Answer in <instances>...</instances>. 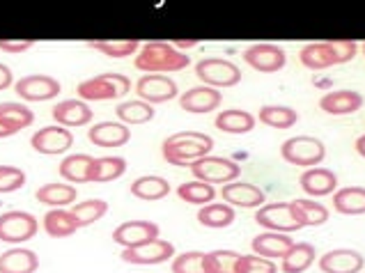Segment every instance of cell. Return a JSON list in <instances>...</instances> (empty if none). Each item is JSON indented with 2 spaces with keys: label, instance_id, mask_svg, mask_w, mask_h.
Segmentation results:
<instances>
[{
  "label": "cell",
  "instance_id": "6da1fadb",
  "mask_svg": "<svg viewBox=\"0 0 365 273\" xmlns=\"http://www.w3.org/2000/svg\"><path fill=\"white\" fill-rule=\"evenodd\" d=\"M212 150H214L212 135L200 133V131H180V133H173L161 145L163 159L168 161L170 165H180V168L200 161L202 156H210Z\"/></svg>",
  "mask_w": 365,
  "mask_h": 273
},
{
  "label": "cell",
  "instance_id": "7a4b0ae2",
  "mask_svg": "<svg viewBox=\"0 0 365 273\" xmlns=\"http://www.w3.org/2000/svg\"><path fill=\"white\" fill-rule=\"evenodd\" d=\"M189 65V56L175 48L170 41H145L133 60V67L145 73H173L186 69Z\"/></svg>",
  "mask_w": 365,
  "mask_h": 273
},
{
  "label": "cell",
  "instance_id": "3957f363",
  "mask_svg": "<svg viewBox=\"0 0 365 273\" xmlns=\"http://www.w3.org/2000/svg\"><path fill=\"white\" fill-rule=\"evenodd\" d=\"M131 90V81L124 76V73H99V76H92L88 81L78 83V97L83 101H113V99H122L124 94Z\"/></svg>",
  "mask_w": 365,
  "mask_h": 273
},
{
  "label": "cell",
  "instance_id": "277c9868",
  "mask_svg": "<svg viewBox=\"0 0 365 273\" xmlns=\"http://www.w3.org/2000/svg\"><path fill=\"white\" fill-rule=\"evenodd\" d=\"M280 156L299 168H315L327 159V145L319 138H312V135H297V138H289L280 147Z\"/></svg>",
  "mask_w": 365,
  "mask_h": 273
},
{
  "label": "cell",
  "instance_id": "5b68a950",
  "mask_svg": "<svg viewBox=\"0 0 365 273\" xmlns=\"http://www.w3.org/2000/svg\"><path fill=\"white\" fill-rule=\"evenodd\" d=\"M189 168L195 180L212 184V186L237 182L239 175H242V165L232 159H223V156H202L200 161L191 163Z\"/></svg>",
  "mask_w": 365,
  "mask_h": 273
},
{
  "label": "cell",
  "instance_id": "8992f818",
  "mask_svg": "<svg viewBox=\"0 0 365 273\" xmlns=\"http://www.w3.org/2000/svg\"><path fill=\"white\" fill-rule=\"evenodd\" d=\"M195 76L210 88H235L242 81V69L223 58H205L195 65Z\"/></svg>",
  "mask_w": 365,
  "mask_h": 273
},
{
  "label": "cell",
  "instance_id": "52a82bcc",
  "mask_svg": "<svg viewBox=\"0 0 365 273\" xmlns=\"http://www.w3.org/2000/svg\"><path fill=\"white\" fill-rule=\"evenodd\" d=\"M255 223L262 225L264 230H274V232H283V235L301 230V223L297 220L294 212H292L289 202H269L257 207Z\"/></svg>",
  "mask_w": 365,
  "mask_h": 273
},
{
  "label": "cell",
  "instance_id": "ba28073f",
  "mask_svg": "<svg viewBox=\"0 0 365 273\" xmlns=\"http://www.w3.org/2000/svg\"><path fill=\"white\" fill-rule=\"evenodd\" d=\"M37 218L28 212L0 214V241H5V244H24L37 235Z\"/></svg>",
  "mask_w": 365,
  "mask_h": 273
},
{
  "label": "cell",
  "instance_id": "9c48e42d",
  "mask_svg": "<svg viewBox=\"0 0 365 273\" xmlns=\"http://www.w3.org/2000/svg\"><path fill=\"white\" fill-rule=\"evenodd\" d=\"M135 94L148 101V103H165V101H173L177 94H180V88L177 83L165 76V73H145L138 81H135Z\"/></svg>",
  "mask_w": 365,
  "mask_h": 273
},
{
  "label": "cell",
  "instance_id": "30bf717a",
  "mask_svg": "<svg viewBox=\"0 0 365 273\" xmlns=\"http://www.w3.org/2000/svg\"><path fill=\"white\" fill-rule=\"evenodd\" d=\"M173 255H175V246L165 239H154V241H148V244H143V246L122 250V259L127 262V264H133V267L163 264V262H168Z\"/></svg>",
  "mask_w": 365,
  "mask_h": 273
},
{
  "label": "cell",
  "instance_id": "8fae6325",
  "mask_svg": "<svg viewBox=\"0 0 365 273\" xmlns=\"http://www.w3.org/2000/svg\"><path fill=\"white\" fill-rule=\"evenodd\" d=\"M16 94L24 101H48L56 99L60 94V83L53 76H46V73H30L14 83Z\"/></svg>",
  "mask_w": 365,
  "mask_h": 273
},
{
  "label": "cell",
  "instance_id": "7c38bea8",
  "mask_svg": "<svg viewBox=\"0 0 365 273\" xmlns=\"http://www.w3.org/2000/svg\"><path fill=\"white\" fill-rule=\"evenodd\" d=\"M244 62L250 65L255 71H262V73H276L285 67L287 56L285 51L276 46V44H269V41H262V44H253L244 51Z\"/></svg>",
  "mask_w": 365,
  "mask_h": 273
},
{
  "label": "cell",
  "instance_id": "4fadbf2b",
  "mask_svg": "<svg viewBox=\"0 0 365 273\" xmlns=\"http://www.w3.org/2000/svg\"><path fill=\"white\" fill-rule=\"evenodd\" d=\"M30 145H33V150L44 154V156H58V154H65L71 150V145H74V135L67 127H44L35 131V135L30 138Z\"/></svg>",
  "mask_w": 365,
  "mask_h": 273
},
{
  "label": "cell",
  "instance_id": "5bb4252c",
  "mask_svg": "<svg viewBox=\"0 0 365 273\" xmlns=\"http://www.w3.org/2000/svg\"><path fill=\"white\" fill-rule=\"evenodd\" d=\"M161 230L152 220H127L115 227L113 232V241L120 244L122 248H135V246H143L148 241L159 239Z\"/></svg>",
  "mask_w": 365,
  "mask_h": 273
},
{
  "label": "cell",
  "instance_id": "9a60e30c",
  "mask_svg": "<svg viewBox=\"0 0 365 273\" xmlns=\"http://www.w3.org/2000/svg\"><path fill=\"white\" fill-rule=\"evenodd\" d=\"M223 202H227L230 207H244V209H257L262 207L267 200V193L255 184L248 182H230L223 184L221 191Z\"/></svg>",
  "mask_w": 365,
  "mask_h": 273
},
{
  "label": "cell",
  "instance_id": "2e32d148",
  "mask_svg": "<svg viewBox=\"0 0 365 273\" xmlns=\"http://www.w3.org/2000/svg\"><path fill=\"white\" fill-rule=\"evenodd\" d=\"M223 101V94L221 90L210 88V86H200V88H191L186 90L182 97H180V106L186 113H193V115H205V113H212L221 106Z\"/></svg>",
  "mask_w": 365,
  "mask_h": 273
},
{
  "label": "cell",
  "instance_id": "e0dca14e",
  "mask_svg": "<svg viewBox=\"0 0 365 273\" xmlns=\"http://www.w3.org/2000/svg\"><path fill=\"white\" fill-rule=\"evenodd\" d=\"M363 267V255L351 248H336L319 257V269L324 273H361Z\"/></svg>",
  "mask_w": 365,
  "mask_h": 273
},
{
  "label": "cell",
  "instance_id": "ac0fdd59",
  "mask_svg": "<svg viewBox=\"0 0 365 273\" xmlns=\"http://www.w3.org/2000/svg\"><path fill=\"white\" fill-rule=\"evenodd\" d=\"M92 118H95V113H92V108L83 99H67L53 106V120L60 127L67 129L86 127V124L92 122Z\"/></svg>",
  "mask_w": 365,
  "mask_h": 273
},
{
  "label": "cell",
  "instance_id": "d6986e66",
  "mask_svg": "<svg viewBox=\"0 0 365 273\" xmlns=\"http://www.w3.org/2000/svg\"><path fill=\"white\" fill-rule=\"evenodd\" d=\"M88 140L97 147H122L131 140V129L122 122H97L95 127H90Z\"/></svg>",
  "mask_w": 365,
  "mask_h": 273
},
{
  "label": "cell",
  "instance_id": "ffe728a7",
  "mask_svg": "<svg viewBox=\"0 0 365 273\" xmlns=\"http://www.w3.org/2000/svg\"><path fill=\"white\" fill-rule=\"evenodd\" d=\"M299 184L304 188V193L312 197L331 195L338 191V175L327 168H306V172L299 177Z\"/></svg>",
  "mask_w": 365,
  "mask_h": 273
},
{
  "label": "cell",
  "instance_id": "44dd1931",
  "mask_svg": "<svg viewBox=\"0 0 365 273\" xmlns=\"http://www.w3.org/2000/svg\"><path fill=\"white\" fill-rule=\"evenodd\" d=\"M292 246H294V241H292L289 235H283V232H262L250 241L253 253L267 259H283L289 253Z\"/></svg>",
  "mask_w": 365,
  "mask_h": 273
},
{
  "label": "cell",
  "instance_id": "7402d4cb",
  "mask_svg": "<svg viewBox=\"0 0 365 273\" xmlns=\"http://www.w3.org/2000/svg\"><path fill=\"white\" fill-rule=\"evenodd\" d=\"M319 108L329 115H351L363 108V94L356 90H333L319 99Z\"/></svg>",
  "mask_w": 365,
  "mask_h": 273
},
{
  "label": "cell",
  "instance_id": "603a6c76",
  "mask_svg": "<svg viewBox=\"0 0 365 273\" xmlns=\"http://www.w3.org/2000/svg\"><path fill=\"white\" fill-rule=\"evenodd\" d=\"M37 269L39 257L28 248H9L0 255V273H35Z\"/></svg>",
  "mask_w": 365,
  "mask_h": 273
},
{
  "label": "cell",
  "instance_id": "cb8c5ba5",
  "mask_svg": "<svg viewBox=\"0 0 365 273\" xmlns=\"http://www.w3.org/2000/svg\"><path fill=\"white\" fill-rule=\"evenodd\" d=\"M131 193L133 197L145 202H156L163 200L165 195H170V182L163 180L159 175H143L138 180L131 182Z\"/></svg>",
  "mask_w": 365,
  "mask_h": 273
},
{
  "label": "cell",
  "instance_id": "d4e9b609",
  "mask_svg": "<svg viewBox=\"0 0 365 273\" xmlns=\"http://www.w3.org/2000/svg\"><path fill=\"white\" fill-rule=\"evenodd\" d=\"M255 118L250 115L248 110H239V108H227V110H221L216 115V129L223 131V133H248L255 129Z\"/></svg>",
  "mask_w": 365,
  "mask_h": 273
},
{
  "label": "cell",
  "instance_id": "484cf974",
  "mask_svg": "<svg viewBox=\"0 0 365 273\" xmlns=\"http://www.w3.org/2000/svg\"><path fill=\"white\" fill-rule=\"evenodd\" d=\"M92 161H95V156L71 154V156H65V159L60 161L58 172H60L62 180H67L69 184H88Z\"/></svg>",
  "mask_w": 365,
  "mask_h": 273
},
{
  "label": "cell",
  "instance_id": "4316f807",
  "mask_svg": "<svg viewBox=\"0 0 365 273\" xmlns=\"http://www.w3.org/2000/svg\"><path fill=\"white\" fill-rule=\"evenodd\" d=\"M301 65L312 69V71H322L336 65V56H333L329 41H310L299 53Z\"/></svg>",
  "mask_w": 365,
  "mask_h": 273
},
{
  "label": "cell",
  "instance_id": "83f0119b",
  "mask_svg": "<svg viewBox=\"0 0 365 273\" xmlns=\"http://www.w3.org/2000/svg\"><path fill=\"white\" fill-rule=\"evenodd\" d=\"M333 209L342 216H361L365 214V188L347 186L333 193Z\"/></svg>",
  "mask_w": 365,
  "mask_h": 273
},
{
  "label": "cell",
  "instance_id": "f1b7e54d",
  "mask_svg": "<svg viewBox=\"0 0 365 273\" xmlns=\"http://www.w3.org/2000/svg\"><path fill=\"white\" fill-rule=\"evenodd\" d=\"M76 186L74 184H60V182H51L37 188V202L46 205V207H67L76 202Z\"/></svg>",
  "mask_w": 365,
  "mask_h": 273
},
{
  "label": "cell",
  "instance_id": "f546056e",
  "mask_svg": "<svg viewBox=\"0 0 365 273\" xmlns=\"http://www.w3.org/2000/svg\"><path fill=\"white\" fill-rule=\"evenodd\" d=\"M81 230L76 216L71 212H65V209H53V212H46L44 216V232L53 239H65L76 235Z\"/></svg>",
  "mask_w": 365,
  "mask_h": 273
},
{
  "label": "cell",
  "instance_id": "4dcf8cb0",
  "mask_svg": "<svg viewBox=\"0 0 365 273\" xmlns=\"http://www.w3.org/2000/svg\"><path fill=\"white\" fill-rule=\"evenodd\" d=\"M289 205H292V212H294L301 227H317V225H324L329 220V209L315 200L299 197V200H292Z\"/></svg>",
  "mask_w": 365,
  "mask_h": 273
},
{
  "label": "cell",
  "instance_id": "1f68e13d",
  "mask_svg": "<svg viewBox=\"0 0 365 273\" xmlns=\"http://www.w3.org/2000/svg\"><path fill=\"white\" fill-rule=\"evenodd\" d=\"M235 209L227 202H210L197 212V223L210 230H223L235 223Z\"/></svg>",
  "mask_w": 365,
  "mask_h": 273
},
{
  "label": "cell",
  "instance_id": "d6a6232c",
  "mask_svg": "<svg viewBox=\"0 0 365 273\" xmlns=\"http://www.w3.org/2000/svg\"><path fill=\"white\" fill-rule=\"evenodd\" d=\"M33 122H35V113L28 106H24V103H14V101L0 103V124H5L14 133L28 129Z\"/></svg>",
  "mask_w": 365,
  "mask_h": 273
},
{
  "label": "cell",
  "instance_id": "836d02e7",
  "mask_svg": "<svg viewBox=\"0 0 365 273\" xmlns=\"http://www.w3.org/2000/svg\"><path fill=\"white\" fill-rule=\"evenodd\" d=\"M124 172H127V161L120 159V156H103V159L92 161L90 182H97V184L115 182Z\"/></svg>",
  "mask_w": 365,
  "mask_h": 273
},
{
  "label": "cell",
  "instance_id": "e575fe53",
  "mask_svg": "<svg viewBox=\"0 0 365 273\" xmlns=\"http://www.w3.org/2000/svg\"><path fill=\"white\" fill-rule=\"evenodd\" d=\"M317 253H315V246L312 244H306V241H301V244H294L289 248V253L283 257V264H280V271L283 273H304L312 267V262H315Z\"/></svg>",
  "mask_w": 365,
  "mask_h": 273
},
{
  "label": "cell",
  "instance_id": "d590c367",
  "mask_svg": "<svg viewBox=\"0 0 365 273\" xmlns=\"http://www.w3.org/2000/svg\"><path fill=\"white\" fill-rule=\"evenodd\" d=\"M115 115L118 120H122V124L127 127H135V124H148L154 120V106L148 101H122L115 106Z\"/></svg>",
  "mask_w": 365,
  "mask_h": 273
},
{
  "label": "cell",
  "instance_id": "8d00e7d4",
  "mask_svg": "<svg viewBox=\"0 0 365 273\" xmlns=\"http://www.w3.org/2000/svg\"><path fill=\"white\" fill-rule=\"evenodd\" d=\"M257 120L271 129H292L299 122V113L289 106H262L257 113Z\"/></svg>",
  "mask_w": 365,
  "mask_h": 273
},
{
  "label": "cell",
  "instance_id": "74e56055",
  "mask_svg": "<svg viewBox=\"0 0 365 273\" xmlns=\"http://www.w3.org/2000/svg\"><path fill=\"white\" fill-rule=\"evenodd\" d=\"M88 46H92L108 58H129L133 53H138L140 41L138 39H88Z\"/></svg>",
  "mask_w": 365,
  "mask_h": 273
},
{
  "label": "cell",
  "instance_id": "f35d334b",
  "mask_svg": "<svg viewBox=\"0 0 365 273\" xmlns=\"http://www.w3.org/2000/svg\"><path fill=\"white\" fill-rule=\"evenodd\" d=\"M177 195H180V200L189 202V205H210V202H214L216 191L212 184L193 180V182H184L177 186Z\"/></svg>",
  "mask_w": 365,
  "mask_h": 273
},
{
  "label": "cell",
  "instance_id": "ab89813d",
  "mask_svg": "<svg viewBox=\"0 0 365 273\" xmlns=\"http://www.w3.org/2000/svg\"><path fill=\"white\" fill-rule=\"evenodd\" d=\"M71 214L76 216L78 225L81 227H88L92 223H97L103 216L108 214V202L106 200H86V202H78L71 209Z\"/></svg>",
  "mask_w": 365,
  "mask_h": 273
},
{
  "label": "cell",
  "instance_id": "60d3db41",
  "mask_svg": "<svg viewBox=\"0 0 365 273\" xmlns=\"http://www.w3.org/2000/svg\"><path fill=\"white\" fill-rule=\"evenodd\" d=\"M237 250H212V253L205 255L207 273H237Z\"/></svg>",
  "mask_w": 365,
  "mask_h": 273
},
{
  "label": "cell",
  "instance_id": "b9f144b4",
  "mask_svg": "<svg viewBox=\"0 0 365 273\" xmlns=\"http://www.w3.org/2000/svg\"><path fill=\"white\" fill-rule=\"evenodd\" d=\"M202 250H186L173 259V273H207Z\"/></svg>",
  "mask_w": 365,
  "mask_h": 273
},
{
  "label": "cell",
  "instance_id": "7bdbcfd3",
  "mask_svg": "<svg viewBox=\"0 0 365 273\" xmlns=\"http://www.w3.org/2000/svg\"><path fill=\"white\" fill-rule=\"evenodd\" d=\"M237 273H278L274 259L259 257V255H239Z\"/></svg>",
  "mask_w": 365,
  "mask_h": 273
},
{
  "label": "cell",
  "instance_id": "ee69618b",
  "mask_svg": "<svg viewBox=\"0 0 365 273\" xmlns=\"http://www.w3.org/2000/svg\"><path fill=\"white\" fill-rule=\"evenodd\" d=\"M26 186V172L16 165H0V193H14Z\"/></svg>",
  "mask_w": 365,
  "mask_h": 273
},
{
  "label": "cell",
  "instance_id": "f6af8a7d",
  "mask_svg": "<svg viewBox=\"0 0 365 273\" xmlns=\"http://www.w3.org/2000/svg\"><path fill=\"white\" fill-rule=\"evenodd\" d=\"M331 51L336 56V65H345V62L354 60V56L359 53V44L354 39H331Z\"/></svg>",
  "mask_w": 365,
  "mask_h": 273
},
{
  "label": "cell",
  "instance_id": "bcb514c9",
  "mask_svg": "<svg viewBox=\"0 0 365 273\" xmlns=\"http://www.w3.org/2000/svg\"><path fill=\"white\" fill-rule=\"evenodd\" d=\"M33 46L35 39H0V51H5V53H24Z\"/></svg>",
  "mask_w": 365,
  "mask_h": 273
},
{
  "label": "cell",
  "instance_id": "7dc6e473",
  "mask_svg": "<svg viewBox=\"0 0 365 273\" xmlns=\"http://www.w3.org/2000/svg\"><path fill=\"white\" fill-rule=\"evenodd\" d=\"M12 83H14V73H12V69H9L7 65H3V62H0V92L7 90V88H12Z\"/></svg>",
  "mask_w": 365,
  "mask_h": 273
},
{
  "label": "cell",
  "instance_id": "c3c4849f",
  "mask_svg": "<svg viewBox=\"0 0 365 273\" xmlns=\"http://www.w3.org/2000/svg\"><path fill=\"white\" fill-rule=\"evenodd\" d=\"M197 44H200L197 39H189V41H186V39H175V41H173V46H175V48H180V51L191 48V46H197Z\"/></svg>",
  "mask_w": 365,
  "mask_h": 273
},
{
  "label": "cell",
  "instance_id": "681fc988",
  "mask_svg": "<svg viewBox=\"0 0 365 273\" xmlns=\"http://www.w3.org/2000/svg\"><path fill=\"white\" fill-rule=\"evenodd\" d=\"M356 152L365 159V135H361V138H356Z\"/></svg>",
  "mask_w": 365,
  "mask_h": 273
},
{
  "label": "cell",
  "instance_id": "f907efd6",
  "mask_svg": "<svg viewBox=\"0 0 365 273\" xmlns=\"http://www.w3.org/2000/svg\"><path fill=\"white\" fill-rule=\"evenodd\" d=\"M9 135H14V131L7 129L5 124H0V138H9Z\"/></svg>",
  "mask_w": 365,
  "mask_h": 273
},
{
  "label": "cell",
  "instance_id": "816d5d0a",
  "mask_svg": "<svg viewBox=\"0 0 365 273\" xmlns=\"http://www.w3.org/2000/svg\"><path fill=\"white\" fill-rule=\"evenodd\" d=\"M361 48H363V56H365V41H363V44H361Z\"/></svg>",
  "mask_w": 365,
  "mask_h": 273
}]
</instances>
